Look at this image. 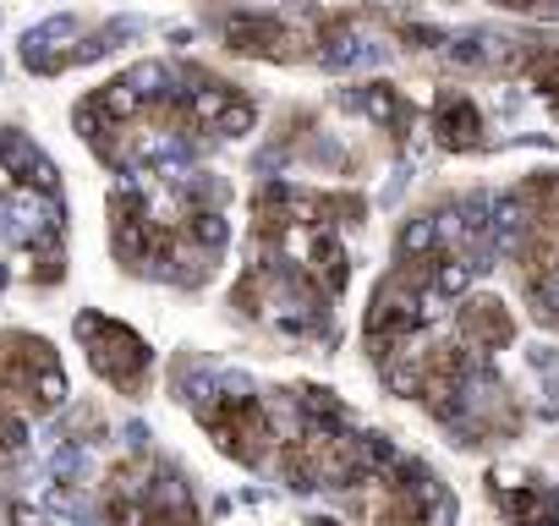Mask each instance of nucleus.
Masks as SVG:
<instances>
[{
	"instance_id": "7ed1b4c3",
	"label": "nucleus",
	"mask_w": 559,
	"mask_h": 526,
	"mask_svg": "<svg viewBox=\"0 0 559 526\" xmlns=\"http://www.w3.org/2000/svg\"><path fill=\"white\" fill-rule=\"evenodd\" d=\"M461 340H466V346H488V351L504 346V340H510V313H504L499 302H488V297H483V302H466V308H461Z\"/></svg>"
},
{
	"instance_id": "f03ea898",
	"label": "nucleus",
	"mask_w": 559,
	"mask_h": 526,
	"mask_svg": "<svg viewBox=\"0 0 559 526\" xmlns=\"http://www.w3.org/2000/svg\"><path fill=\"white\" fill-rule=\"evenodd\" d=\"M433 127H439L444 148H477V143H483V116H477V105H472L466 94H455V88L439 94V105H433Z\"/></svg>"
},
{
	"instance_id": "f257e3e1",
	"label": "nucleus",
	"mask_w": 559,
	"mask_h": 526,
	"mask_svg": "<svg viewBox=\"0 0 559 526\" xmlns=\"http://www.w3.org/2000/svg\"><path fill=\"white\" fill-rule=\"evenodd\" d=\"M78 340H83L94 373H99L110 390L138 395V390L148 384L154 357H148L143 335H132L127 324H116V319H105V313H83V319H78Z\"/></svg>"
}]
</instances>
